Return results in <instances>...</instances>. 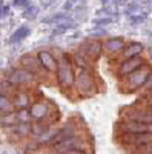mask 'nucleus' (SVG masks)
Returning a JSON list of instances; mask_svg holds the SVG:
<instances>
[{"instance_id":"nucleus-1","label":"nucleus","mask_w":152,"mask_h":154,"mask_svg":"<svg viewBox=\"0 0 152 154\" xmlns=\"http://www.w3.org/2000/svg\"><path fill=\"white\" fill-rule=\"evenodd\" d=\"M100 83L92 69H79L75 72L74 91L79 97H92L98 93Z\"/></svg>"},{"instance_id":"nucleus-2","label":"nucleus","mask_w":152,"mask_h":154,"mask_svg":"<svg viewBox=\"0 0 152 154\" xmlns=\"http://www.w3.org/2000/svg\"><path fill=\"white\" fill-rule=\"evenodd\" d=\"M151 77H152V66L149 63H145L138 69L132 71L128 75H124L120 82V88L124 93H135L151 80Z\"/></svg>"},{"instance_id":"nucleus-3","label":"nucleus","mask_w":152,"mask_h":154,"mask_svg":"<svg viewBox=\"0 0 152 154\" xmlns=\"http://www.w3.org/2000/svg\"><path fill=\"white\" fill-rule=\"evenodd\" d=\"M57 71H55V79L58 86L63 91H69L74 88L75 80V72H74V63L71 60V56L66 53H61L57 59Z\"/></svg>"},{"instance_id":"nucleus-4","label":"nucleus","mask_w":152,"mask_h":154,"mask_svg":"<svg viewBox=\"0 0 152 154\" xmlns=\"http://www.w3.org/2000/svg\"><path fill=\"white\" fill-rule=\"evenodd\" d=\"M5 77L12 85H16L17 88H25V89L35 86L37 80H39L32 72H29L28 69H25L22 66H16V68L8 69L5 72Z\"/></svg>"},{"instance_id":"nucleus-5","label":"nucleus","mask_w":152,"mask_h":154,"mask_svg":"<svg viewBox=\"0 0 152 154\" xmlns=\"http://www.w3.org/2000/svg\"><path fill=\"white\" fill-rule=\"evenodd\" d=\"M72 149H82V151H86V152H91V143L85 136H82L79 133L72 137L61 140V142H58L57 145L52 146L54 154H65V152L72 151Z\"/></svg>"},{"instance_id":"nucleus-6","label":"nucleus","mask_w":152,"mask_h":154,"mask_svg":"<svg viewBox=\"0 0 152 154\" xmlns=\"http://www.w3.org/2000/svg\"><path fill=\"white\" fill-rule=\"evenodd\" d=\"M121 117L126 120H134V122H143V123H152V108L149 105L143 103H135L131 106H124L121 109Z\"/></svg>"},{"instance_id":"nucleus-7","label":"nucleus","mask_w":152,"mask_h":154,"mask_svg":"<svg viewBox=\"0 0 152 154\" xmlns=\"http://www.w3.org/2000/svg\"><path fill=\"white\" fill-rule=\"evenodd\" d=\"M29 114L32 120H51L54 122V106L51 102L40 99V100H34L29 105Z\"/></svg>"},{"instance_id":"nucleus-8","label":"nucleus","mask_w":152,"mask_h":154,"mask_svg":"<svg viewBox=\"0 0 152 154\" xmlns=\"http://www.w3.org/2000/svg\"><path fill=\"white\" fill-rule=\"evenodd\" d=\"M117 142L124 148L140 146L145 143H152V131L146 133H120Z\"/></svg>"},{"instance_id":"nucleus-9","label":"nucleus","mask_w":152,"mask_h":154,"mask_svg":"<svg viewBox=\"0 0 152 154\" xmlns=\"http://www.w3.org/2000/svg\"><path fill=\"white\" fill-rule=\"evenodd\" d=\"M80 130H79V125L74 123V122H68L66 125H63L61 128H58L57 131H51V134L48 136V140L45 145H49V146H54L57 145L58 142H61V140H65L68 137H72L75 134H79Z\"/></svg>"},{"instance_id":"nucleus-10","label":"nucleus","mask_w":152,"mask_h":154,"mask_svg":"<svg viewBox=\"0 0 152 154\" xmlns=\"http://www.w3.org/2000/svg\"><path fill=\"white\" fill-rule=\"evenodd\" d=\"M79 51L94 63L103 54V42H100L98 38H88L79 46Z\"/></svg>"},{"instance_id":"nucleus-11","label":"nucleus","mask_w":152,"mask_h":154,"mask_svg":"<svg viewBox=\"0 0 152 154\" xmlns=\"http://www.w3.org/2000/svg\"><path fill=\"white\" fill-rule=\"evenodd\" d=\"M145 63H146V60H145L143 56H137V57H131V59H123V62L120 63L118 68H117L115 75L121 80L124 75H128V74H131L132 71L138 69L140 66H143Z\"/></svg>"},{"instance_id":"nucleus-12","label":"nucleus","mask_w":152,"mask_h":154,"mask_svg":"<svg viewBox=\"0 0 152 154\" xmlns=\"http://www.w3.org/2000/svg\"><path fill=\"white\" fill-rule=\"evenodd\" d=\"M117 130L120 133H146L152 131V123H143V122H134V120H126L117 123Z\"/></svg>"},{"instance_id":"nucleus-13","label":"nucleus","mask_w":152,"mask_h":154,"mask_svg":"<svg viewBox=\"0 0 152 154\" xmlns=\"http://www.w3.org/2000/svg\"><path fill=\"white\" fill-rule=\"evenodd\" d=\"M20 66L25 68V69H28L29 72H32L37 79H40V77L45 74L43 68L40 66V62L39 59H37V56H32V54H25L20 57Z\"/></svg>"},{"instance_id":"nucleus-14","label":"nucleus","mask_w":152,"mask_h":154,"mask_svg":"<svg viewBox=\"0 0 152 154\" xmlns=\"http://www.w3.org/2000/svg\"><path fill=\"white\" fill-rule=\"evenodd\" d=\"M37 59H39L40 66L43 68L45 72H48V74H55V71H57V63H58V62H57L55 56L51 53V51H48V49L39 51V53H37Z\"/></svg>"},{"instance_id":"nucleus-15","label":"nucleus","mask_w":152,"mask_h":154,"mask_svg":"<svg viewBox=\"0 0 152 154\" xmlns=\"http://www.w3.org/2000/svg\"><path fill=\"white\" fill-rule=\"evenodd\" d=\"M12 103H14L16 109H22V108H29V105L32 103V97L29 94V91H26L25 88H17L14 94L11 96Z\"/></svg>"},{"instance_id":"nucleus-16","label":"nucleus","mask_w":152,"mask_h":154,"mask_svg":"<svg viewBox=\"0 0 152 154\" xmlns=\"http://www.w3.org/2000/svg\"><path fill=\"white\" fill-rule=\"evenodd\" d=\"M52 131V122L51 120H34L31 123V136L34 139H43Z\"/></svg>"},{"instance_id":"nucleus-17","label":"nucleus","mask_w":152,"mask_h":154,"mask_svg":"<svg viewBox=\"0 0 152 154\" xmlns=\"http://www.w3.org/2000/svg\"><path fill=\"white\" fill-rule=\"evenodd\" d=\"M8 134H9L11 140H16V142H19V140H25L26 137L31 136V122H29V123H22V122H19L16 126L9 128Z\"/></svg>"},{"instance_id":"nucleus-18","label":"nucleus","mask_w":152,"mask_h":154,"mask_svg":"<svg viewBox=\"0 0 152 154\" xmlns=\"http://www.w3.org/2000/svg\"><path fill=\"white\" fill-rule=\"evenodd\" d=\"M124 45L126 43L123 37H111L106 42H103V51H106V54L109 56H117L123 51Z\"/></svg>"},{"instance_id":"nucleus-19","label":"nucleus","mask_w":152,"mask_h":154,"mask_svg":"<svg viewBox=\"0 0 152 154\" xmlns=\"http://www.w3.org/2000/svg\"><path fill=\"white\" fill-rule=\"evenodd\" d=\"M145 53V45L140 42H131L128 45H124L123 51L120 53V56L123 59H131V57H137V56H143Z\"/></svg>"},{"instance_id":"nucleus-20","label":"nucleus","mask_w":152,"mask_h":154,"mask_svg":"<svg viewBox=\"0 0 152 154\" xmlns=\"http://www.w3.org/2000/svg\"><path fill=\"white\" fill-rule=\"evenodd\" d=\"M71 60L74 63V66H77L79 69H92V62L88 59L86 56H83L79 49L72 53Z\"/></svg>"},{"instance_id":"nucleus-21","label":"nucleus","mask_w":152,"mask_h":154,"mask_svg":"<svg viewBox=\"0 0 152 154\" xmlns=\"http://www.w3.org/2000/svg\"><path fill=\"white\" fill-rule=\"evenodd\" d=\"M17 123H19V119H17L16 111L0 114V128H3V130H9V128L16 126Z\"/></svg>"},{"instance_id":"nucleus-22","label":"nucleus","mask_w":152,"mask_h":154,"mask_svg":"<svg viewBox=\"0 0 152 154\" xmlns=\"http://www.w3.org/2000/svg\"><path fill=\"white\" fill-rule=\"evenodd\" d=\"M29 32H31V29L28 28V26H20V28H17L14 32H12V35L9 37V43L11 45H14V43H19V42H22V40H25L28 35H29Z\"/></svg>"},{"instance_id":"nucleus-23","label":"nucleus","mask_w":152,"mask_h":154,"mask_svg":"<svg viewBox=\"0 0 152 154\" xmlns=\"http://www.w3.org/2000/svg\"><path fill=\"white\" fill-rule=\"evenodd\" d=\"M11 111H16L11 96L0 94V114H6V112H11Z\"/></svg>"},{"instance_id":"nucleus-24","label":"nucleus","mask_w":152,"mask_h":154,"mask_svg":"<svg viewBox=\"0 0 152 154\" xmlns=\"http://www.w3.org/2000/svg\"><path fill=\"white\" fill-rule=\"evenodd\" d=\"M17 89L16 85H12L6 77H2L0 79V94H6V96H12L14 91Z\"/></svg>"},{"instance_id":"nucleus-25","label":"nucleus","mask_w":152,"mask_h":154,"mask_svg":"<svg viewBox=\"0 0 152 154\" xmlns=\"http://www.w3.org/2000/svg\"><path fill=\"white\" fill-rule=\"evenodd\" d=\"M16 114H17V119H19V122H22V123H29V122L32 120L31 114H29V108L16 109Z\"/></svg>"},{"instance_id":"nucleus-26","label":"nucleus","mask_w":152,"mask_h":154,"mask_svg":"<svg viewBox=\"0 0 152 154\" xmlns=\"http://www.w3.org/2000/svg\"><path fill=\"white\" fill-rule=\"evenodd\" d=\"M37 12H39V8H37V6H26V9H25V17H26V19H34L35 16H37Z\"/></svg>"},{"instance_id":"nucleus-27","label":"nucleus","mask_w":152,"mask_h":154,"mask_svg":"<svg viewBox=\"0 0 152 154\" xmlns=\"http://www.w3.org/2000/svg\"><path fill=\"white\" fill-rule=\"evenodd\" d=\"M145 103L149 105L152 108V86L148 89V93H146V97H145Z\"/></svg>"},{"instance_id":"nucleus-28","label":"nucleus","mask_w":152,"mask_h":154,"mask_svg":"<svg viewBox=\"0 0 152 154\" xmlns=\"http://www.w3.org/2000/svg\"><path fill=\"white\" fill-rule=\"evenodd\" d=\"M9 14V6L8 5H0V19H3Z\"/></svg>"},{"instance_id":"nucleus-29","label":"nucleus","mask_w":152,"mask_h":154,"mask_svg":"<svg viewBox=\"0 0 152 154\" xmlns=\"http://www.w3.org/2000/svg\"><path fill=\"white\" fill-rule=\"evenodd\" d=\"M12 5L17 8H26L28 6V0H12Z\"/></svg>"},{"instance_id":"nucleus-30","label":"nucleus","mask_w":152,"mask_h":154,"mask_svg":"<svg viewBox=\"0 0 152 154\" xmlns=\"http://www.w3.org/2000/svg\"><path fill=\"white\" fill-rule=\"evenodd\" d=\"M112 22V19H109V17H106V19H97V20H94V23L95 25H108V23H111Z\"/></svg>"},{"instance_id":"nucleus-31","label":"nucleus","mask_w":152,"mask_h":154,"mask_svg":"<svg viewBox=\"0 0 152 154\" xmlns=\"http://www.w3.org/2000/svg\"><path fill=\"white\" fill-rule=\"evenodd\" d=\"M65 154H91V152H86V151H82V149H72V151H68Z\"/></svg>"},{"instance_id":"nucleus-32","label":"nucleus","mask_w":152,"mask_h":154,"mask_svg":"<svg viewBox=\"0 0 152 154\" xmlns=\"http://www.w3.org/2000/svg\"><path fill=\"white\" fill-rule=\"evenodd\" d=\"M3 2H5V0H0V5H3Z\"/></svg>"},{"instance_id":"nucleus-33","label":"nucleus","mask_w":152,"mask_h":154,"mask_svg":"<svg viewBox=\"0 0 152 154\" xmlns=\"http://www.w3.org/2000/svg\"><path fill=\"white\" fill-rule=\"evenodd\" d=\"M103 2H105V0H103Z\"/></svg>"}]
</instances>
